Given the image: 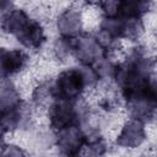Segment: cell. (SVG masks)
<instances>
[{"label": "cell", "instance_id": "cell-1", "mask_svg": "<svg viewBox=\"0 0 157 157\" xmlns=\"http://www.w3.org/2000/svg\"><path fill=\"white\" fill-rule=\"evenodd\" d=\"M99 80L92 65H82L61 71L53 81L55 99L77 101L87 87L93 86Z\"/></svg>", "mask_w": 157, "mask_h": 157}, {"label": "cell", "instance_id": "cell-2", "mask_svg": "<svg viewBox=\"0 0 157 157\" xmlns=\"http://www.w3.org/2000/svg\"><path fill=\"white\" fill-rule=\"evenodd\" d=\"M144 29L142 18L125 16H105L101 22V29L113 39H135Z\"/></svg>", "mask_w": 157, "mask_h": 157}, {"label": "cell", "instance_id": "cell-3", "mask_svg": "<svg viewBox=\"0 0 157 157\" xmlns=\"http://www.w3.org/2000/svg\"><path fill=\"white\" fill-rule=\"evenodd\" d=\"M82 113L78 109L76 101L54 99L48 107V119L52 129L61 130L74 124L81 125Z\"/></svg>", "mask_w": 157, "mask_h": 157}, {"label": "cell", "instance_id": "cell-4", "mask_svg": "<svg viewBox=\"0 0 157 157\" xmlns=\"http://www.w3.org/2000/svg\"><path fill=\"white\" fill-rule=\"evenodd\" d=\"M72 53L75 58L82 65H93L102 58L108 56L104 49L98 43L96 36L80 32L76 36L71 37Z\"/></svg>", "mask_w": 157, "mask_h": 157}, {"label": "cell", "instance_id": "cell-5", "mask_svg": "<svg viewBox=\"0 0 157 157\" xmlns=\"http://www.w3.org/2000/svg\"><path fill=\"white\" fill-rule=\"evenodd\" d=\"M56 146L63 155H81L86 141V132L80 124H74L56 131Z\"/></svg>", "mask_w": 157, "mask_h": 157}, {"label": "cell", "instance_id": "cell-6", "mask_svg": "<svg viewBox=\"0 0 157 157\" xmlns=\"http://www.w3.org/2000/svg\"><path fill=\"white\" fill-rule=\"evenodd\" d=\"M28 55L21 49L0 48V78H7L21 72L28 64Z\"/></svg>", "mask_w": 157, "mask_h": 157}, {"label": "cell", "instance_id": "cell-7", "mask_svg": "<svg viewBox=\"0 0 157 157\" xmlns=\"http://www.w3.org/2000/svg\"><path fill=\"white\" fill-rule=\"evenodd\" d=\"M146 139V130L142 121L130 119L126 121L117 136V145L124 148H135L140 146Z\"/></svg>", "mask_w": 157, "mask_h": 157}, {"label": "cell", "instance_id": "cell-8", "mask_svg": "<svg viewBox=\"0 0 157 157\" xmlns=\"http://www.w3.org/2000/svg\"><path fill=\"white\" fill-rule=\"evenodd\" d=\"M29 118V113L23 102L0 110V128L7 131H15L22 128Z\"/></svg>", "mask_w": 157, "mask_h": 157}, {"label": "cell", "instance_id": "cell-9", "mask_svg": "<svg viewBox=\"0 0 157 157\" xmlns=\"http://www.w3.org/2000/svg\"><path fill=\"white\" fill-rule=\"evenodd\" d=\"M56 27L61 37H72L78 34L82 28L81 12L74 7L64 10L58 17Z\"/></svg>", "mask_w": 157, "mask_h": 157}, {"label": "cell", "instance_id": "cell-10", "mask_svg": "<svg viewBox=\"0 0 157 157\" xmlns=\"http://www.w3.org/2000/svg\"><path fill=\"white\" fill-rule=\"evenodd\" d=\"M16 39L28 49H38L45 42L44 28L38 21L31 18L25 28L16 36Z\"/></svg>", "mask_w": 157, "mask_h": 157}, {"label": "cell", "instance_id": "cell-11", "mask_svg": "<svg viewBox=\"0 0 157 157\" xmlns=\"http://www.w3.org/2000/svg\"><path fill=\"white\" fill-rule=\"evenodd\" d=\"M157 107V98H142L126 102V109L132 119L142 123L151 121L155 118Z\"/></svg>", "mask_w": 157, "mask_h": 157}, {"label": "cell", "instance_id": "cell-12", "mask_svg": "<svg viewBox=\"0 0 157 157\" xmlns=\"http://www.w3.org/2000/svg\"><path fill=\"white\" fill-rule=\"evenodd\" d=\"M29 20L31 17L23 10H20V9L9 10L1 18L0 26L4 32L16 37L25 28V26L28 23Z\"/></svg>", "mask_w": 157, "mask_h": 157}, {"label": "cell", "instance_id": "cell-13", "mask_svg": "<svg viewBox=\"0 0 157 157\" xmlns=\"http://www.w3.org/2000/svg\"><path fill=\"white\" fill-rule=\"evenodd\" d=\"M118 11L117 16L125 17H137L142 18L151 9L152 0H117Z\"/></svg>", "mask_w": 157, "mask_h": 157}, {"label": "cell", "instance_id": "cell-14", "mask_svg": "<svg viewBox=\"0 0 157 157\" xmlns=\"http://www.w3.org/2000/svg\"><path fill=\"white\" fill-rule=\"evenodd\" d=\"M32 99L38 107H49V104L55 99L53 91V81H44L39 83L33 90Z\"/></svg>", "mask_w": 157, "mask_h": 157}, {"label": "cell", "instance_id": "cell-15", "mask_svg": "<svg viewBox=\"0 0 157 157\" xmlns=\"http://www.w3.org/2000/svg\"><path fill=\"white\" fill-rule=\"evenodd\" d=\"M21 102L22 99L16 87H13L10 83H5L0 86V110L13 107Z\"/></svg>", "mask_w": 157, "mask_h": 157}, {"label": "cell", "instance_id": "cell-16", "mask_svg": "<svg viewBox=\"0 0 157 157\" xmlns=\"http://www.w3.org/2000/svg\"><path fill=\"white\" fill-rule=\"evenodd\" d=\"M2 148H5L4 151H1L0 153L1 155H13V156H20V155H25V152L20 148V147H17V146H13V145H4V147Z\"/></svg>", "mask_w": 157, "mask_h": 157}, {"label": "cell", "instance_id": "cell-17", "mask_svg": "<svg viewBox=\"0 0 157 157\" xmlns=\"http://www.w3.org/2000/svg\"><path fill=\"white\" fill-rule=\"evenodd\" d=\"M12 2H13V0H0V12L10 10Z\"/></svg>", "mask_w": 157, "mask_h": 157}, {"label": "cell", "instance_id": "cell-18", "mask_svg": "<svg viewBox=\"0 0 157 157\" xmlns=\"http://www.w3.org/2000/svg\"><path fill=\"white\" fill-rule=\"evenodd\" d=\"M4 134H5V131L0 128V148H2L4 145H5V142H4Z\"/></svg>", "mask_w": 157, "mask_h": 157}]
</instances>
